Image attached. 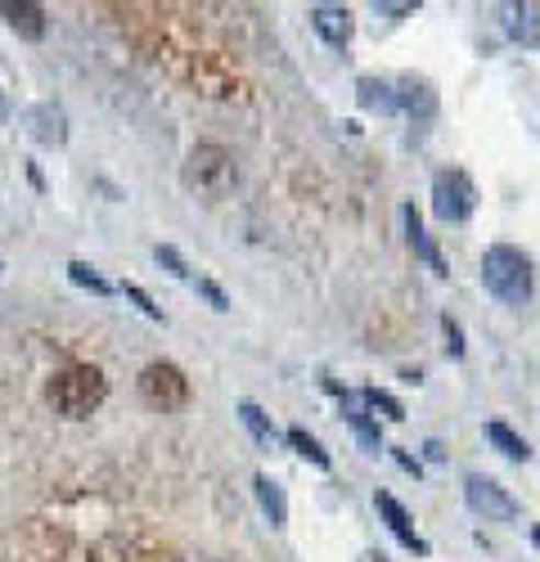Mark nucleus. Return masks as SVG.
I'll return each mask as SVG.
<instances>
[{"instance_id":"nucleus-1","label":"nucleus","mask_w":540,"mask_h":562,"mask_svg":"<svg viewBox=\"0 0 540 562\" xmlns=\"http://www.w3.org/2000/svg\"><path fill=\"white\" fill-rule=\"evenodd\" d=\"M180 184L203 203H221V199L235 194L239 162L225 145H194L185 154V162H180Z\"/></svg>"},{"instance_id":"nucleus-2","label":"nucleus","mask_w":540,"mask_h":562,"mask_svg":"<svg viewBox=\"0 0 540 562\" xmlns=\"http://www.w3.org/2000/svg\"><path fill=\"white\" fill-rule=\"evenodd\" d=\"M482 284L495 302L505 306H527L531 302V289H536V270H531V257L514 244H495L486 248L482 257Z\"/></svg>"},{"instance_id":"nucleus-3","label":"nucleus","mask_w":540,"mask_h":562,"mask_svg":"<svg viewBox=\"0 0 540 562\" xmlns=\"http://www.w3.org/2000/svg\"><path fill=\"white\" fill-rule=\"evenodd\" d=\"M45 396H50L55 414H64V418H90L109 401V379L95 364H72L64 373H55Z\"/></svg>"},{"instance_id":"nucleus-4","label":"nucleus","mask_w":540,"mask_h":562,"mask_svg":"<svg viewBox=\"0 0 540 562\" xmlns=\"http://www.w3.org/2000/svg\"><path fill=\"white\" fill-rule=\"evenodd\" d=\"M473 207H477V184L469 180V171L446 167V171L432 176V216H437L441 225L469 221Z\"/></svg>"},{"instance_id":"nucleus-5","label":"nucleus","mask_w":540,"mask_h":562,"mask_svg":"<svg viewBox=\"0 0 540 562\" xmlns=\"http://www.w3.org/2000/svg\"><path fill=\"white\" fill-rule=\"evenodd\" d=\"M140 396H145V405L171 414V409H180L190 401V379L171 360H154V364L140 369Z\"/></svg>"},{"instance_id":"nucleus-6","label":"nucleus","mask_w":540,"mask_h":562,"mask_svg":"<svg viewBox=\"0 0 540 562\" xmlns=\"http://www.w3.org/2000/svg\"><path fill=\"white\" fill-rule=\"evenodd\" d=\"M464 499L477 518L486 522H518V499L495 482V477H482V473H469L464 477Z\"/></svg>"},{"instance_id":"nucleus-7","label":"nucleus","mask_w":540,"mask_h":562,"mask_svg":"<svg viewBox=\"0 0 540 562\" xmlns=\"http://www.w3.org/2000/svg\"><path fill=\"white\" fill-rule=\"evenodd\" d=\"M306 19H311L315 36H320L325 45H334V50H347L351 36H356V19H351L347 5H311Z\"/></svg>"},{"instance_id":"nucleus-8","label":"nucleus","mask_w":540,"mask_h":562,"mask_svg":"<svg viewBox=\"0 0 540 562\" xmlns=\"http://www.w3.org/2000/svg\"><path fill=\"white\" fill-rule=\"evenodd\" d=\"M500 27L509 41L540 50V5L536 0H509V5H500Z\"/></svg>"},{"instance_id":"nucleus-9","label":"nucleus","mask_w":540,"mask_h":562,"mask_svg":"<svg viewBox=\"0 0 540 562\" xmlns=\"http://www.w3.org/2000/svg\"><path fill=\"white\" fill-rule=\"evenodd\" d=\"M392 86H396V109L410 113L415 122H428V117L437 113V90H432V81H424V77H401V81H392Z\"/></svg>"},{"instance_id":"nucleus-10","label":"nucleus","mask_w":540,"mask_h":562,"mask_svg":"<svg viewBox=\"0 0 540 562\" xmlns=\"http://www.w3.org/2000/svg\"><path fill=\"white\" fill-rule=\"evenodd\" d=\"M374 504H379V513H383V522H387V531L405 544V549H415V553H428V540L415 531V522H410V513L401 508V499L396 495H387V491H379L374 495Z\"/></svg>"},{"instance_id":"nucleus-11","label":"nucleus","mask_w":540,"mask_h":562,"mask_svg":"<svg viewBox=\"0 0 540 562\" xmlns=\"http://www.w3.org/2000/svg\"><path fill=\"white\" fill-rule=\"evenodd\" d=\"M401 225H405V244H410V248H415V252H419V257L428 261V270H432V274H441V279H446L450 270H446V261H441L437 244L428 239V229H424V221H419V212H415L410 203L401 207Z\"/></svg>"},{"instance_id":"nucleus-12","label":"nucleus","mask_w":540,"mask_h":562,"mask_svg":"<svg viewBox=\"0 0 540 562\" xmlns=\"http://www.w3.org/2000/svg\"><path fill=\"white\" fill-rule=\"evenodd\" d=\"M27 126H32V139L36 145H64L68 139V117H64V109H55V104H36V109H27Z\"/></svg>"},{"instance_id":"nucleus-13","label":"nucleus","mask_w":540,"mask_h":562,"mask_svg":"<svg viewBox=\"0 0 540 562\" xmlns=\"http://www.w3.org/2000/svg\"><path fill=\"white\" fill-rule=\"evenodd\" d=\"M0 14L10 19V27L27 41H41L45 36V10L36 5V0H0Z\"/></svg>"},{"instance_id":"nucleus-14","label":"nucleus","mask_w":540,"mask_h":562,"mask_svg":"<svg viewBox=\"0 0 540 562\" xmlns=\"http://www.w3.org/2000/svg\"><path fill=\"white\" fill-rule=\"evenodd\" d=\"M356 104L365 113H401L396 109V86L383 77H360L356 81Z\"/></svg>"},{"instance_id":"nucleus-15","label":"nucleus","mask_w":540,"mask_h":562,"mask_svg":"<svg viewBox=\"0 0 540 562\" xmlns=\"http://www.w3.org/2000/svg\"><path fill=\"white\" fill-rule=\"evenodd\" d=\"M342 414H347V424H351V432L360 437V446H365L370 454H379V418H370V409L360 405V396H351V392H342Z\"/></svg>"},{"instance_id":"nucleus-16","label":"nucleus","mask_w":540,"mask_h":562,"mask_svg":"<svg viewBox=\"0 0 540 562\" xmlns=\"http://www.w3.org/2000/svg\"><path fill=\"white\" fill-rule=\"evenodd\" d=\"M252 491H257V504H261V513L270 518V527H289V499H284L280 482H270L266 473H257L252 477Z\"/></svg>"},{"instance_id":"nucleus-17","label":"nucleus","mask_w":540,"mask_h":562,"mask_svg":"<svg viewBox=\"0 0 540 562\" xmlns=\"http://www.w3.org/2000/svg\"><path fill=\"white\" fill-rule=\"evenodd\" d=\"M486 441L500 450L505 459H514V463H527L531 459V446H527V437H518L509 424H486Z\"/></svg>"},{"instance_id":"nucleus-18","label":"nucleus","mask_w":540,"mask_h":562,"mask_svg":"<svg viewBox=\"0 0 540 562\" xmlns=\"http://www.w3.org/2000/svg\"><path fill=\"white\" fill-rule=\"evenodd\" d=\"M239 418H244V428L252 432V441L257 446H275L280 441V432H275V424L261 414V405H252V401H239Z\"/></svg>"},{"instance_id":"nucleus-19","label":"nucleus","mask_w":540,"mask_h":562,"mask_svg":"<svg viewBox=\"0 0 540 562\" xmlns=\"http://www.w3.org/2000/svg\"><path fill=\"white\" fill-rule=\"evenodd\" d=\"M68 279H72L77 289H90L95 297H109V293H113L109 279H104V274H95V266H86V261H68Z\"/></svg>"},{"instance_id":"nucleus-20","label":"nucleus","mask_w":540,"mask_h":562,"mask_svg":"<svg viewBox=\"0 0 540 562\" xmlns=\"http://www.w3.org/2000/svg\"><path fill=\"white\" fill-rule=\"evenodd\" d=\"M284 437H289V446H293V450H297L302 459H311L315 468H329V463H334V459H329V450H325L320 441H315L311 432H302V428H289Z\"/></svg>"},{"instance_id":"nucleus-21","label":"nucleus","mask_w":540,"mask_h":562,"mask_svg":"<svg viewBox=\"0 0 540 562\" xmlns=\"http://www.w3.org/2000/svg\"><path fill=\"white\" fill-rule=\"evenodd\" d=\"M360 405H365V409H374V414L383 409V414L392 418V424H401V418H405L401 401H396V396H387V392H374V387H370V392H360Z\"/></svg>"},{"instance_id":"nucleus-22","label":"nucleus","mask_w":540,"mask_h":562,"mask_svg":"<svg viewBox=\"0 0 540 562\" xmlns=\"http://www.w3.org/2000/svg\"><path fill=\"white\" fill-rule=\"evenodd\" d=\"M154 257H158V266H167V274H176V279H190V284H194V274H190L185 257H180L171 244H158V248H154Z\"/></svg>"},{"instance_id":"nucleus-23","label":"nucleus","mask_w":540,"mask_h":562,"mask_svg":"<svg viewBox=\"0 0 540 562\" xmlns=\"http://www.w3.org/2000/svg\"><path fill=\"white\" fill-rule=\"evenodd\" d=\"M441 329H446V347H450V356H464V329H460V319H450V315H441Z\"/></svg>"},{"instance_id":"nucleus-24","label":"nucleus","mask_w":540,"mask_h":562,"mask_svg":"<svg viewBox=\"0 0 540 562\" xmlns=\"http://www.w3.org/2000/svg\"><path fill=\"white\" fill-rule=\"evenodd\" d=\"M194 293H203L207 302H212V311H230V297H225L212 279H194Z\"/></svg>"},{"instance_id":"nucleus-25","label":"nucleus","mask_w":540,"mask_h":562,"mask_svg":"<svg viewBox=\"0 0 540 562\" xmlns=\"http://www.w3.org/2000/svg\"><path fill=\"white\" fill-rule=\"evenodd\" d=\"M122 293H126V297H131V302H135V306H140V311H145V315H149V319H162V311H158V306H154V297H149V293H145V289H135V284H126V289H122Z\"/></svg>"},{"instance_id":"nucleus-26","label":"nucleus","mask_w":540,"mask_h":562,"mask_svg":"<svg viewBox=\"0 0 540 562\" xmlns=\"http://www.w3.org/2000/svg\"><path fill=\"white\" fill-rule=\"evenodd\" d=\"M5 113H10V109H5V95H0V122H5Z\"/></svg>"},{"instance_id":"nucleus-27","label":"nucleus","mask_w":540,"mask_h":562,"mask_svg":"<svg viewBox=\"0 0 540 562\" xmlns=\"http://www.w3.org/2000/svg\"><path fill=\"white\" fill-rule=\"evenodd\" d=\"M370 562H387V558H383V553H370Z\"/></svg>"},{"instance_id":"nucleus-28","label":"nucleus","mask_w":540,"mask_h":562,"mask_svg":"<svg viewBox=\"0 0 540 562\" xmlns=\"http://www.w3.org/2000/svg\"><path fill=\"white\" fill-rule=\"evenodd\" d=\"M531 540H536V544H540V527H536V531H531Z\"/></svg>"}]
</instances>
